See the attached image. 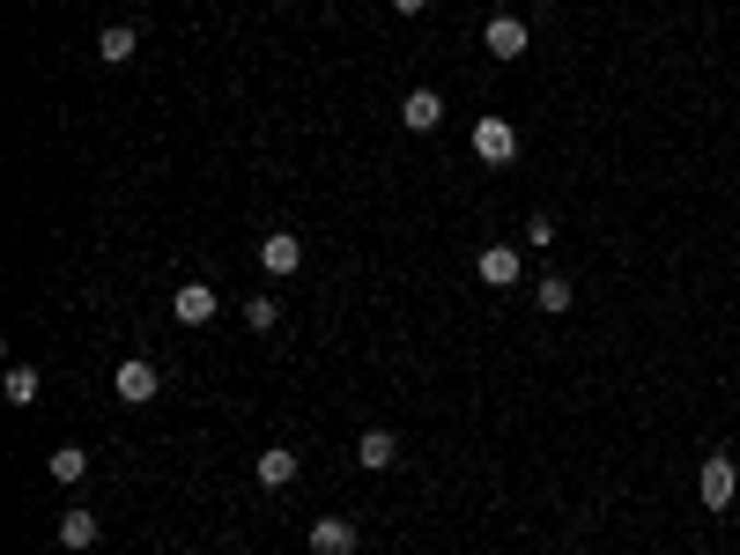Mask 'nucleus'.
Wrapping results in <instances>:
<instances>
[{"instance_id":"f257e3e1","label":"nucleus","mask_w":740,"mask_h":555,"mask_svg":"<svg viewBox=\"0 0 740 555\" xmlns=\"http://www.w3.org/2000/svg\"><path fill=\"white\" fill-rule=\"evenodd\" d=\"M733 489H740L733 460H726V452H710V460L696 466V504H704V511H726V504H733Z\"/></svg>"},{"instance_id":"f03ea898","label":"nucleus","mask_w":740,"mask_h":555,"mask_svg":"<svg viewBox=\"0 0 740 555\" xmlns=\"http://www.w3.org/2000/svg\"><path fill=\"white\" fill-rule=\"evenodd\" d=\"M474 155H482V163H511V155H519V126L511 119H474Z\"/></svg>"},{"instance_id":"7ed1b4c3","label":"nucleus","mask_w":740,"mask_h":555,"mask_svg":"<svg viewBox=\"0 0 740 555\" xmlns=\"http://www.w3.org/2000/svg\"><path fill=\"white\" fill-rule=\"evenodd\" d=\"M482 45H489V60H525V45H533V31H525L519 15H496L489 31H482Z\"/></svg>"},{"instance_id":"20e7f679","label":"nucleus","mask_w":740,"mask_h":555,"mask_svg":"<svg viewBox=\"0 0 740 555\" xmlns=\"http://www.w3.org/2000/svg\"><path fill=\"white\" fill-rule=\"evenodd\" d=\"M112 393H119L126 407H149L155 393H163V378H155V363H119V378H112Z\"/></svg>"},{"instance_id":"39448f33","label":"nucleus","mask_w":740,"mask_h":555,"mask_svg":"<svg viewBox=\"0 0 740 555\" xmlns=\"http://www.w3.org/2000/svg\"><path fill=\"white\" fill-rule=\"evenodd\" d=\"M259 267H267L275 281H289L297 267H304V238H289V230H275V238L259 245Z\"/></svg>"},{"instance_id":"423d86ee","label":"nucleus","mask_w":740,"mask_h":555,"mask_svg":"<svg viewBox=\"0 0 740 555\" xmlns=\"http://www.w3.org/2000/svg\"><path fill=\"white\" fill-rule=\"evenodd\" d=\"M356 466H363V474L401 466V444H393V430H363V437H356Z\"/></svg>"},{"instance_id":"0eeeda50","label":"nucleus","mask_w":740,"mask_h":555,"mask_svg":"<svg viewBox=\"0 0 740 555\" xmlns=\"http://www.w3.org/2000/svg\"><path fill=\"white\" fill-rule=\"evenodd\" d=\"M437 119H444V96H437V90H407L401 96V126H407V134H430Z\"/></svg>"},{"instance_id":"6e6552de","label":"nucleus","mask_w":740,"mask_h":555,"mask_svg":"<svg viewBox=\"0 0 740 555\" xmlns=\"http://www.w3.org/2000/svg\"><path fill=\"white\" fill-rule=\"evenodd\" d=\"M252 474H259V489H289V482H297V452H289V444H267V452L252 460Z\"/></svg>"},{"instance_id":"1a4fd4ad","label":"nucleus","mask_w":740,"mask_h":555,"mask_svg":"<svg viewBox=\"0 0 740 555\" xmlns=\"http://www.w3.org/2000/svg\"><path fill=\"white\" fill-rule=\"evenodd\" d=\"M474 275L489 281V289H511V281H519V245H489L474 259Z\"/></svg>"},{"instance_id":"9d476101","label":"nucleus","mask_w":740,"mask_h":555,"mask_svg":"<svg viewBox=\"0 0 740 555\" xmlns=\"http://www.w3.org/2000/svg\"><path fill=\"white\" fill-rule=\"evenodd\" d=\"M171 311H178L185 326H208V319H216V289H208V281H185L178 297H171Z\"/></svg>"},{"instance_id":"9b49d317","label":"nucleus","mask_w":740,"mask_h":555,"mask_svg":"<svg viewBox=\"0 0 740 555\" xmlns=\"http://www.w3.org/2000/svg\"><path fill=\"white\" fill-rule=\"evenodd\" d=\"M311 548L319 555H356V525L348 519H319L311 525Z\"/></svg>"},{"instance_id":"f8f14e48","label":"nucleus","mask_w":740,"mask_h":555,"mask_svg":"<svg viewBox=\"0 0 740 555\" xmlns=\"http://www.w3.org/2000/svg\"><path fill=\"white\" fill-rule=\"evenodd\" d=\"M96 53H104V67H119V60H134V53H141V31H134V23H112V31L96 37Z\"/></svg>"},{"instance_id":"ddd939ff","label":"nucleus","mask_w":740,"mask_h":555,"mask_svg":"<svg viewBox=\"0 0 740 555\" xmlns=\"http://www.w3.org/2000/svg\"><path fill=\"white\" fill-rule=\"evenodd\" d=\"M60 541H67V548H96V511H82V504L60 511Z\"/></svg>"},{"instance_id":"4468645a","label":"nucleus","mask_w":740,"mask_h":555,"mask_svg":"<svg viewBox=\"0 0 740 555\" xmlns=\"http://www.w3.org/2000/svg\"><path fill=\"white\" fill-rule=\"evenodd\" d=\"M82 474H90V452H82V444H60V452H53V482H67V489H74Z\"/></svg>"},{"instance_id":"2eb2a0df","label":"nucleus","mask_w":740,"mask_h":555,"mask_svg":"<svg viewBox=\"0 0 740 555\" xmlns=\"http://www.w3.org/2000/svg\"><path fill=\"white\" fill-rule=\"evenodd\" d=\"M0 393H8V407H37V370H31V363H15Z\"/></svg>"},{"instance_id":"dca6fc26","label":"nucleus","mask_w":740,"mask_h":555,"mask_svg":"<svg viewBox=\"0 0 740 555\" xmlns=\"http://www.w3.org/2000/svg\"><path fill=\"white\" fill-rule=\"evenodd\" d=\"M533 297H541V311H570V304H578V289H570L563 275H541V289H533Z\"/></svg>"},{"instance_id":"f3484780","label":"nucleus","mask_w":740,"mask_h":555,"mask_svg":"<svg viewBox=\"0 0 740 555\" xmlns=\"http://www.w3.org/2000/svg\"><path fill=\"white\" fill-rule=\"evenodd\" d=\"M275 319H281L275 297H252V304H245V326H252V334H275Z\"/></svg>"},{"instance_id":"a211bd4d","label":"nucleus","mask_w":740,"mask_h":555,"mask_svg":"<svg viewBox=\"0 0 740 555\" xmlns=\"http://www.w3.org/2000/svg\"><path fill=\"white\" fill-rule=\"evenodd\" d=\"M393 8H401V15H423V8H430V0H393Z\"/></svg>"}]
</instances>
